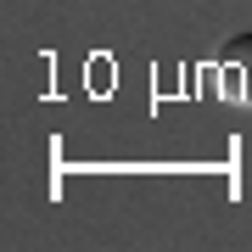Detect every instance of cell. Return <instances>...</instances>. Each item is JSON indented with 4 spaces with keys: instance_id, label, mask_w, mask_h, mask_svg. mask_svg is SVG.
<instances>
[{
    "instance_id": "obj_1",
    "label": "cell",
    "mask_w": 252,
    "mask_h": 252,
    "mask_svg": "<svg viewBox=\"0 0 252 252\" xmlns=\"http://www.w3.org/2000/svg\"><path fill=\"white\" fill-rule=\"evenodd\" d=\"M219 90H224L235 107H252V34H235L224 51H219Z\"/></svg>"
}]
</instances>
